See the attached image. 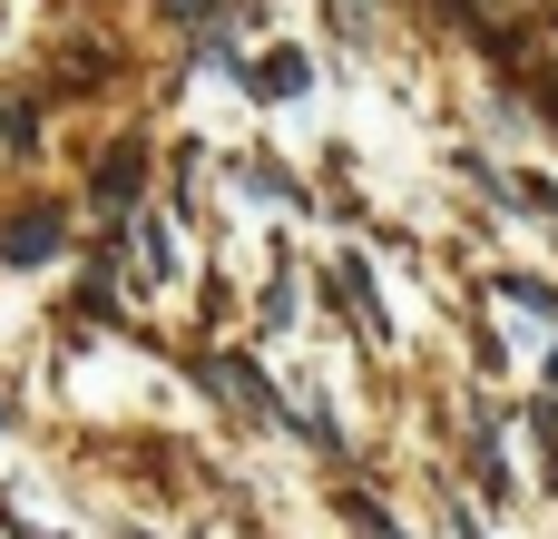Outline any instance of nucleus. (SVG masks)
Wrapping results in <instances>:
<instances>
[{
    "label": "nucleus",
    "instance_id": "obj_1",
    "mask_svg": "<svg viewBox=\"0 0 558 539\" xmlns=\"http://www.w3.org/2000/svg\"><path fill=\"white\" fill-rule=\"evenodd\" d=\"M49 255H59V216H39V206H29V216H10V226H0V265H49Z\"/></svg>",
    "mask_w": 558,
    "mask_h": 539
},
{
    "label": "nucleus",
    "instance_id": "obj_2",
    "mask_svg": "<svg viewBox=\"0 0 558 539\" xmlns=\"http://www.w3.org/2000/svg\"><path fill=\"white\" fill-rule=\"evenodd\" d=\"M245 79H255L265 98H294V88H304V59H294V49H265V69H245Z\"/></svg>",
    "mask_w": 558,
    "mask_h": 539
},
{
    "label": "nucleus",
    "instance_id": "obj_3",
    "mask_svg": "<svg viewBox=\"0 0 558 539\" xmlns=\"http://www.w3.org/2000/svg\"><path fill=\"white\" fill-rule=\"evenodd\" d=\"M128 187H137V147H118V157L98 167V206H128Z\"/></svg>",
    "mask_w": 558,
    "mask_h": 539
},
{
    "label": "nucleus",
    "instance_id": "obj_4",
    "mask_svg": "<svg viewBox=\"0 0 558 539\" xmlns=\"http://www.w3.org/2000/svg\"><path fill=\"white\" fill-rule=\"evenodd\" d=\"M520 10H530V0H471V20H481V29H520Z\"/></svg>",
    "mask_w": 558,
    "mask_h": 539
},
{
    "label": "nucleus",
    "instance_id": "obj_5",
    "mask_svg": "<svg viewBox=\"0 0 558 539\" xmlns=\"http://www.w3.org/2000/svg\"><path fill=\"white\" fill-rule=\"evenodd\" d=\"M500 295H510V304H530V314H558V295H549V285H530V275H510Z\"/></svg>",
    "mask_w": 558,
    "mask_h": 539
},
{
    "label": "nucleus",
    "instance_id": "obj_6",
    "mask_svg": "<svg viewBox=\"0 0 558 539\" xmlns=\"http://www.w3.org/2000/svg\"><path fill=\"white\" fill-rule=\"evenodd\" d=\"M520 196H530V206H539V216L558 226V187H520Z\"/></svg>",
    "mask_w": 558,
    "mask_h": 539
},
{
    "label": "nucleus",
    "instance_id": "obj_7",
    "mask_svg": "<svg viewBox=\"0 0 558 539\" xmlns=\"http://www.w3.org/2000/svg\"><path fill=\"white\" fill-rule=\"evenodd\" d=\"M539 108H549V118H558V69H549V79H539Z\"/></svg>",
    "mask_w": 558,
    "mask_h": 539
},
{
    "label": "nucleus",
    "instance_id": "obj_8",
    "mask_svg": "<svg viewBox=\"0 0 558 539\" xmlns=\"http://www.w3.org/2000/svg\"><path fill=\"white\" fill-rule=\"evenodd\" d=\"M167 10H196V0H167Z\"/></svg>",
    "mask_w": 558,
    "mask_h": 539
}]
</instances>
